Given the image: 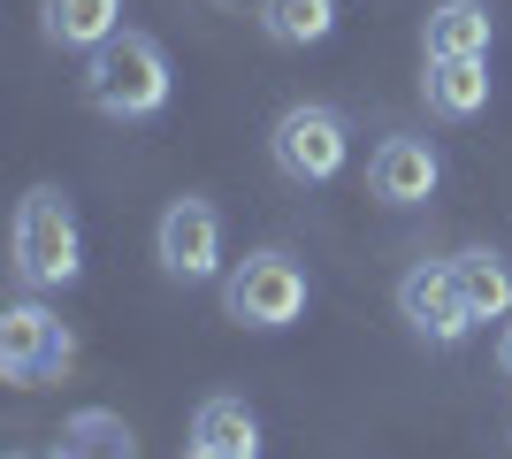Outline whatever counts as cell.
I'll use <instances>...</instances> for the list:
<instances>
[{
  "mask_svg": "<svg viewBox=\"0 0 512 459\" xmlns=\"http://www.w3.org/2000/svg\"><path fill=\"white\" fill-rule=\"evenodd\" d=\"M169 92H176L169 54H161V39H146V31H115L107 46L85 54V100L107 123H153V115L169 108Z\"/></svg>",
  "mask_w": 512,
  "mask_h": 459,
  "instance_id": "obj_1",
  "label": "cell"
},
{
  "mask_svg": "<svg viewBox=\"0 0 512 459\" xmlns=\"http://www.w3.org/2000/svg\"><path fill=\"white\" fill-rule=\"evenodd\" d=\"M77 268H85L77 207L54 184L23 192V207H16V284L23 291H62V284H77Z\"/></svg>",
  "mask_w": 512,
  "mask_h": 459,
  "instance_id": "obj_2",
  "label": "cell"
},
{
  "mask_svg": "<svg viewBox=\"0 0 512 459\" xmlns=\"http://www.w3.org/2000/svg\"><path fill=\"white\" fill-rule=\"evenodd\" d=\"M268 161H276L291 184H337L344 161H352V123H344L329 100H299V108L276 115V131H268Z\"/></svg>",
  "mask_w": 512,
  "mask_h": 459,
  "instance_id": "obj_3",
  "label": "cell"
},
{
  "mask_svg": "<svg viewBox=\"0 0 512 459\" xmlns=\"http://www.w3.org/2000/svg\"><path fill=\"white\" fill-rule=\"evenodd\" d=\"M222 306L245 329H291L306 314V268L291 253H276V245H260L222 276Z\"/></svg>",
  "mask_w": 512,
  "mask_h": 459,
  "instance_id": "obj_4",
  "label": "cell"
},
{
  "mask_svg": "<svg viewBox=\"0 0 512 459\" xmlns=\"http://www.w3.org/2000/svg\"><path fill=\"white\" fill-rule=\"evenodd\" d=\"M69 360H77V345H69L62 314H46L39 299H16L0 314V368H8V383H23V391L62 383Z\"/></svg>",
  "mask_w": 512,
  "mask_h": 459,
  "instance_id": "obj_5",
  "label": "cell"
},
{
  "mask_svg": "<svg viewBox=\"0 0 512 459\" xmlns=\"http://www.w3.org/2000/svg\"><path fill=\"white\" fill-rule=\"evenodd\" d=\"M153 261H161V276H176V284H207L214 268H222V215H214V199L184 192V199L161 207Z\"/></svg>",
  "mask_w": 512,
  "mask_h": 459,
  "instance_id": "obj_6",
  "label": "cell"
},
{
  "mask_svg": "<svg viewBox=\"0 0 512 459\" xmlns=\"http://www.w3.org/2000/svg\"><path fill=\"white\" fill-rule=\"evenodd\" d=\"M398 314L413 322V337H428V345H467L474 329V306L459 299V276H451V261H413L406 284H398Z\"/></svg>",
  "mask_w": 512,
  "mask_h": 459,
  "instance_id": "obj_7",
  "label": "cell"
},
{
  "mask_svg": "<svg viewBox=\"0 0 512 459\" xmlns=\"http://www.w3.org/2000/svg\"><path fill=\"white\" fill-rule=\"evenodd\" d=\"M436 184H444V153L413 131H390L383 146L367 153V192L383 199V207H428Z\"/></svg>",
  "mask_w": 512,
  "mask_h": 459,
  "instance_id": "obj_8",
  "label": "cell"
},
{
  "mask_svg": "<svg viewBox=\"0 0 512 459\" xmlns=\"http://www.w3.org/2000/svg\"><path fill=\"white\" fill-rule=\"evenodd\" d=\"M421 100L444 123H474V115L490 108V54H428Z\"/></svg>",
  "mask_w": 512,
  "mask_h": 459,
  "instance_id": "obj_9",
  "label": "cell"
},
{
  "mask_svg": "<svg viewBox=\"0 0 512 459\" xmlns=\"http://www.w3.org/2000/svg\"><path fill=\"white\" fill-rule=\"evenodd\" d=\"M39 31H46V46L92 54V46H107L123 31V0H39Z\"/></svg>",
  "mask_w": 512,
  "mask_h": 459,
  "instance_id": "obj_10",
  "label": "cell"
},
{
  "mask_svg": "<svg viewBox=\"0 0 512 459\" xmlns=\"http://www.w3.org/2000/svg\"><path fill=\"white\" fill-rule=\"evenodd\" d=\"M451 276H459V299L474 306V322H505V314H512V268H505V253L467 245V253H451Z\"/></svg>",
  "mask_w": 512,
  "mask_h": 459,
  "instance_id": "obj_11",
  "label": "cell"
},
{
  "mask_svg": "<svg viewBox=\"0 0 512 459\" xmlns=\"http://www.w3.org/2000/svg\"><path fill=\"white\" fill-rule=\"evenodd\" d=\"M54 459H138V429L123 414H107V406H85V414L62 421Z\"/></svg>",
  "mask_w": 512,
  "mask_h": 459,
  "instance_id": "obj_12",
  "label": "cell"
},
{
  "mask_svg": "<svg viewBox=\"0 0 512 459\" xmlns=\"http://www.w3.org/2000/svg\"><path fill=\"white\" fill-rule=\"evenodd\" d=\"M490 8L482 0H436L421 23V54H490Z\"/></svg>",
  "mask_w": 512,
  "mask_h": 459,
  "instance_id": "obj_13",
  "label": "cell"
},
{
  "mask_svg": "<svg viewBox=\"0 0 512 459\" xmlns=\"http://www.w3.org/2000/svg\"><path fill=\"white\" fill-rule=\"evenodd\" d=\"M192 444L253 459V452H260V421H253V406H245V398H207V406L192 414Z\"/></svg>",
  "mask_w": 512,
  "mask_h": 459,
  "instance_id": "obj_14",
  "label": "cell"
},
{
  "mask_svg": "<svg viewBox=\"0 0 512 459\" xmlns=\"http://www.w3.org/2000/svg\"><path fill=\"white\" fill-rule=\"evenodd\" d=\"M260 31L276 46H321L337 31V0H260Z\"/></svg>",
  "mask_w": 512,
  "mask_h": 459,
  "instance_id": "obj_15",
  "label": "cell"
},
{
  "mask_svg": "<svg viewBox=\"0 0 512 459\" xmlns=\"http://www.w3.org/2000/svg\"><path fill=\"white\" fill-rule=\"evenodd\" d=\"M497 368L512 375V314H505V337H497Z\"/></svg>",
  "mask_w": 512,
  "mask_h": 459,
  "instance_id": "obj_16",
  "label": "cell"
},
{
  "mask_svg": "<svg viewBox=\"0 0 512 459\" xmlns=\"http://www.w3.org/2000/svg\"><path fill=\"white\" fill-rule=\"evenodd\" d=\"M192 459H237V452H207V444H192Z\"/></svg>",
  "mask_w": 512,
  "mask_h": 459,
  "instance_id": "obj_17",
  "label": "cell"
},
{
  "mask_svg": "<svg viewBox=\"0 0 512 459\" xmlns=\"http://www.w3.org/2000/svg\"><path fill=\"white\" fill-rule=\"evenodd\" d=\"M16 459H23V452H16Z\"/></svg>",
  "mask_w": 512,
  "mask_h": 459,
  "instance_id": "obj_18",
  "label": "cell"
}]
</instances>
